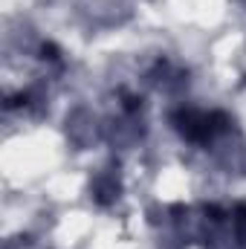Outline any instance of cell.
Listing matches in <instances>:
<instances>
[{
	"label": "cell",
	"mask_w": 246,
	"mask_h": 249,
	"mask_svg": "<svg viewBox=\"0 0 246 249\" xmlns=\"http://www.w3.org/2000/svg\"><path fill=\"white\" fill-rule=\"evenodd\" d=\"M223 119H226L223 113H200V110H183V113L174 116L180 133L185 139H194V142L209 139L217 127H223V124H214V122H223Z\"/></svg>",
	"instance_id": "6da1fadb"
},
{
	"label": "cell",
	"mask_w": 246,
	"mask_h": 249,
	"mask_svg": "<svg viewBox=\"0 0 246 249\" xmlns=\"http://www.w3.org/2000/svg\"><path fill=\"white\" fill-rule=\"evenodd\" d=\"M235 226H238V235L246 238V206H241V209L235 212Z\"/></svg>",
	"instance_id": "7a4b0ae2"
}]
</instances>
